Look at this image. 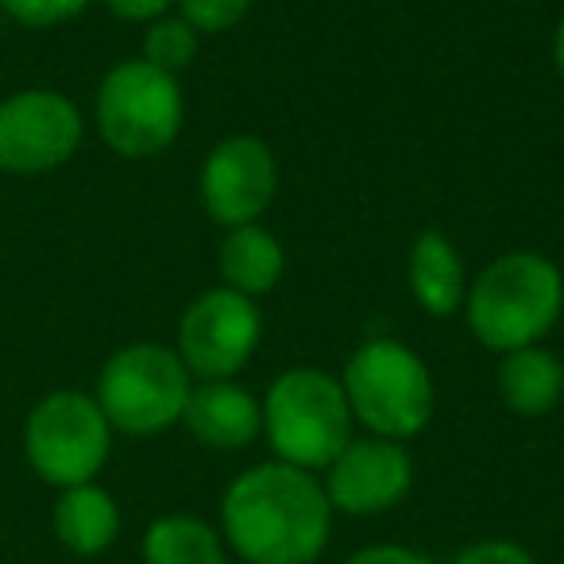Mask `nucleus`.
<instances>
[{
    "label": "nucleus",
    "mask_w": 564,
    "mask_h": 564,
    "mask_svg": "<svg viewBox=\"0 0 564 564\" xmlns=\"http://www.w3.org/2000/svg\"><path fill=\"white\" fill-rule=\"evenodd\" d=\"M178 17L194 24L197 35H220L232 32L251 12V0H174Z\"/></svg>",
    "instance_id": "nucleus-19"
},
{
    "label": "nucleus",
    "mask_w": 564,
    "mask_h": 564,
    "mask_svg": "<svg viewBox=\"0 0 564 564\" xmlns=\"http://www.w3.org/2000/svg\"><path fill=\"white\" fill-rule=\"evenodd\" d=\"M329 507L352 518H376L394 510L414 487V460L402 441L352 437L325 468L322 479Z\"/></svg>",
    "instance_id": "nucleus-11"
},
{
    "label": "nucleus",
    "mask_w": 564,
    "mask_h": 564,
    "mask_svg": "<svg viewBox=\"0 0 564 564\" xmlns=\"http://www.w3.org/2000/svg\"><path fill=\"white\" fill-rule=\"evenodd\" d=\"M464 317L487 352L541 345L564 317V271L541 251H502L471 279Z\"/></svg>",
    "instance_id": "nucleus-2"
},
{
    "label": "nucleus",
    "mask_w": 564,
    "mask_h": 564,
    "mask_svg": "<svg viewBox=\"0 0 564 564\" xmlns=\"http://www.w3.org/2000/svg\"><path fill=\"white\" fill-rule=\"evenodd\" d=\"M495 387L507 410L518 417H545L564 399V360L545 345H525L502 352Z\"/></svg>",
    "instance_id": "nucleus-15"
},
{
    "label": "nucleus",
    "mask_w": 564,
    "mask_h": 564,
    "mask_svg": "<svg viewBox=\"0 0 564 564\" xmlns=\"http://www.w3.org/2000/svg\"><path fill=\"white\" fill-rule=\"evenodd\" d=\"M553 66H556V78L564 82V17L556 20V32H553Z\"/></svg>",
    "instance_id": "nucleus-24"
},
{
    "label": "nucleus",
    "mask_w": 564,
    "mask_h": 564,
    "mask_svg": "<svg viewBox=\"0 0 564 564\" xmlns=\"http://www.w3.org/2000/svg\"><path fill=\"white\" fill-rule=\"evenodd\" d=\"M97 132L120 159H155L178 140L186 97L174 74L124 58L97 86Z\"/></svg>",
    "instance_id": "nucleus-5"
},
{
    "label": "nucleus",
    "mask_w": 564,
    "mask_h": 564,
    "mask_svg": "<svg viewBox=\"0 0 564 564\" xmlns=\"http://www.w3.org/2000/svg\"><path fill=\"white\" fill-rule=\"evenodd\" d=\"M189 391H194V376L174 348L135 340L105 360L94 399L112 430L132 433V437H155L182 422Z\"/></svg>",
    "instance_id": "nucleus-6"
},
{
    "label": "nucleus",
    "mask_w": 564,
    "mask_h": 564,
    "mask_svg": "<svg viewBox=\"0 0 564 564\" xmlns=\"http://www.w3.org/2000/svg\"><path fill=\"white\" fill-rule=\"evenodd\" d=\"M279 194V159L259 135H225L197 171V197L220 228L256 225Z\"/></svg>",
    "instance_id": "nucleus-10"
},
{
    "label": "nucleus",
    "mask_w": 564,
    "mask_h": 564,
    "mask_svg": "<svg viewBox=\"0 0 564 564\" xmlns=\"http://www.w3.org/2000/svg\"><path fill=\"white\" fill-rule=\"evenodd\" d=\"M28 464L55 487L94 484L112 448V425L94 394L55 391L35 402L24 425Z\"/></svg>",
    "instance_id": "nucleus-7"
},
{
    "label": "nucleus",
    "mask_w": 564,
    "mask_h": 564,
    "mask_svg": "<svg viewBox=\"0 0 564 564\" xmlns=\"http://www.w3.org/2000/svg\"><path fill=\"white\" fill-rule=\"evenodd\" d=\"M352 422H360L371 437L414 441L425 433L437 410V387L433 371L406 340L371 337L345 360L340 371Z\"/></svg>",
    "instance_id": "nucleus-3"
},
{
    "label": "nucleus",
    "mask_w": 564,
    "mask_h": 564,
    "mask_svg": "<svg viewBox=\"0 0 564 564\" xmlns=\"http://www.w3.org/2000/svg\"><path fill=\"white\" fill-rule=\"evenodd\" d=\"M263 406V437L274 460L306 471H325L352 441V410L337 376L322 368H286L271 379Z\"/></svg>",
    "instance_id": "nucleus-4"
},
{
    "label": "nucleus",
    "mask_w": 564,
    "mask_h": 564,
    "mask_svg": "<svg viewBox=\"0 0 564 564\" xmlns=\"http://www.w3.org/2000/svg\"><path fill=\"white\" fill-rule=\"evenodd\" d=\"M217 274L220 286L259 302L286 274V248L271 228H263V220L225 228V240L217 248Z\"/></svg>",
    "instance_id": "nucleus-14"
},
{
    "label": "nucleus",
    "mask_w": 564,
    "mask_h": 564,
    "mask_svg": "<svg viewBox=\"0 0 564 564\" xmlns=\"http://www.w3.org/2000/svg\"><path fill=\"white\" fill-rule=\"evenodd\" d=\"M345 564H437L433 556L417 553V549L406 545H368L360 553H352Z\"/></svg>",
    "instance_id": "nucleus-22"
},
{
    "label": "nucleus",
    "mask_w": 564,
    "mask_h": 564,
    "mask_svg": "<svg viewBox=\"0 0 564 564\" xmlns=\"http://www.w3.org/2000/svg\"><path fill=\"white\" fill-rule=\"evenodd\" d=\"M333 533L322 479L267 460L240 471L220 499V538L243 564H314Z\"/></svg>",
    "instance_id": "nucleus-1"
},
{
    "label": "nucleus",
    "mask_w": 564,
    "mask_h": 564,
    "mask_svg": "<svg viewBox=\"0 0 564 564\" xmlns=\"http://www.w3.org/2000/svg\"><path fill=\"white\" fill-rule=\"evenodd\" d=\"M101 4L117 20H128V24H151V20L171 12L174 0H101Z\"/></svg>",
    "instance_id": "nucleus-23"
},
{
    "label": "nucleus",
    "mask_w": 564,
    "mask_h": 564,
    "mask_svg": "<svg viewBox=\"0 0 564 564\" xmlns=\"http://www.w3.org/2000/svg\"><path fill=\"white\" fill-rule=\"evenodd\" d=\"M263 340V310L248 294L228 286L202 291L178 322V348L194 383L202 379H236Z\"/></svg>",
    "instance_id": "nucleus-8"
},
{
    "label": "nucleus",
    "mask_w": 564,
    "mask_h": 564,
    "mask_svg": "<svg viewBox=\"0 0 564 564\" xmlns=\"http://www.w3.org/2000/svg\"><path fill=\"white\" fill-rule=\"evenodd\" d=\"M86 9L89 0H0V12H9L24 28H58Z\"/></svg>",
    "instance_id": "nucleus-20"
},
{
    "label": "nucleus",
    "mask_w": 564,
    "mask_h": 564,
    "mask_svg": "<svg viewBox=\"0 0 564 564\" xmlns=\"http://www.w3.org/2000/svg\"><path fill=\"white\" fill-rule=\"evenodd\" d=\"M182 425L205 448L236 453V448H248L263 433V406L236 379H202L189 391Z\"/></svg>",
    "instance_id": "nucleus-12"
},
{
    "label": "nucleus",
    "mask_w": 564,
    "mask_h": 564,
    "mask_svg": "<svg viewBox=\"0 0 564 564\" xmlns=\"http://www.w3.org/2000/svg\"><path fill=\"white\" fill-rule=\"evenodd\" d=\"M86 120L55 89H20L0 101V171L47 174L82 148Z\"/></svg>",
    "instance_id": "nucleus-9"
},
{
    "label": "nucleus",
    "mask_w": 564,
    "mask_h": 564,
    "mask_svg": "<svg viewBox=\"0 0 564 564\" xmlns=\"http://www.w3.org/2000/svg\"><path fill=\"white\" fill-rule=\"evenodd\" d=\"M197 47H202V35L194 32L189 20L174 17V12L151 20L148 32H143V63L159 66V70L174 74V78L194 63Z\"/></svg>",
    "instance_id": "nucleus-18"
},
{
    "label": "nucleus",
    "mask_w": 564,
    "mask_h": 564,
    "mask_svg": "<svg viewBox=\"0 0 564 564\" xmlns=\"http://www.w3.org/2000/svg\"><path fill=\"white\" fill-rule=\"evenodd\" d=\"M453 564H538L533 553L518 541L507 538H484V541H471L464 545L460 553L453 556Z\"/></svg>",
    "instance_id": "nucleus-21"
},
{
    "label": "nucleus",
    "mask_w": 564,
    "mask_h": 564,
    "mask_svg": "<svg viewBox=\"0 0 564 564\" xmlns=\"http://www.w3.org/2000/svg\"><path fill=\"white\" fill-rule=\"evenodd\" d=\"M406 282L417 306L430 317H437V322L464 314L471 274H468V267H464V256L456 251V243L448 240L445 232H437V228H425V232L410 243Z\"/></svg>",
    "instance_id": "nucleus-13"
},
{
    "label": "nucleus",
    "mask_w": 564,
    "mask_h": 564,
    "mask_svg": "<svg viewBox=\"0 0 564 564\" xmlns=\"http://www.w3.org/2000/svg\"><path fill=\"white\" fill-rule=\"evenodd\" d=\"M55 533H58V541L78 556L105 553L120 533L117 499L97 484L66 487L55 502Z\"/></svg>",
    "instance_id": "nucleus-16"
},
{
    "label": "nucleus",
    "mask_w": 564,
    "mask_h": 564,
    "mask_svg": "<svg viewBox=\"0 0 564 564\" xmlns=\"http://www.w3.org/2000/svg\"><path fill=\"white\" fill-rule=\"evenodd\" d=\"M143 564H225V538L205 518L163 514L143 533Z\"/></svg>",
    "instance_id": "nucleus-17"
}]
</instances>
